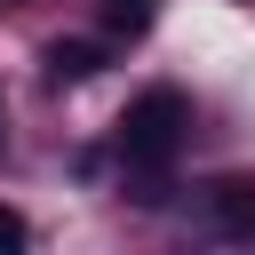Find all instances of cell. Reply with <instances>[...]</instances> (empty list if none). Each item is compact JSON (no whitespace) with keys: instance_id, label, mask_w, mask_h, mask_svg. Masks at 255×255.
I'll use <instances>...</instances> for the list:
<instances>
[{"instance_id":"cell-4","label":"cell","mask_w":255,"mask_h":255,"mask_svg":"<svg viewBox=\"0 0 255 255\" xmlns=\"http://www.w3.org/2000/svg\"><path fill=\"white\" fill-rule=\"evenodd\" d=\"M96 24H104V40H143L159 24V0H96Z\"/></svg>"},{"instance_id":"cell-2","label":"cell","mask_w":255,"mask_h":255,"mask_svg":"<svg viewBox=\"0 0 255 255\" xmlns=\"http://www.w3.org/2000/svg\"><path fill=\"white\" fill-rule=\"evenodd\" d=\"M112 48H120V40H48V48H40V72H48V88H80V80L104 72Z\"/></svg>"},{"instance_id":"cell-6","label":"cell","mask_w":255,"mask_h":255,"mask_svg":"<svg viewBox=\"0 0 255 255\" xmlns=\"http://www.w3.org/2000/svg\"><path fill=\"white\" fill-rule=\"evenodd\" d=\"M0 8H24V0H0Z\"/></svg>"},{"instance_id":"cell-3","label":"cell","mask_w":255,"mask_h":255,"mask_svg":"<svg viewBox=\"0 0 255 255\" xmlns=\"http://www.w3.org/2000/svg\"><path fill=\"white\" fill-rule=\"evenodd\" d=\"M207 215H215L231 239L255 247V183H247V175H215V183H207Z\"/></svg>"},{"instance_id":"cell-1","label":"cell","mask_w":255,"mask_h":255,"mask_svg":"<svg viewBox=\"0 0 255 255\" xmlns=\"http://www.w3.org/2000/svg\"><path fill=\"white\" fill-rule=\"evenodd\" d=\"M112 143H120V159H128L135 175H159V167L191 143V96H183V88H143V96L120 112Z\"/></svg>"},{"instance_id":"cell-5","label":"cell","mask_w":255,"mask_h":255,"mask_svg":"<svg viewBox=\"0 0 255 255\" xmlns=\"http://www.w3.org/2000/svg\"><path fill=\"white\" fill-rule=\"evenodd\" d=\"M16 247H32V223H24V207L0 199V255H16Z\"/></svg>"}]
</instances>
